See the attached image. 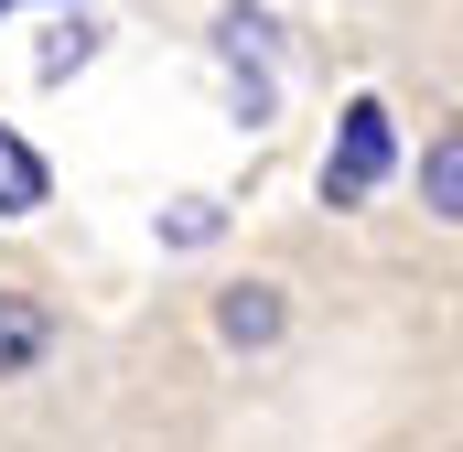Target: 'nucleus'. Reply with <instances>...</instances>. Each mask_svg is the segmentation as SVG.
Segmentation results:
<instances>
[{"instance_id":"f257e3e1","label":"nucleus","mask_w":463,"mask_h":452,"mask_svg":"<svg viewBox=\"0 0 463 452\" xmlns=\"http://www.w3.org/2000/svg\"><path fill=\"white\" fill-rule=\"evenodd\" d=\"M388 151H399V140H388V108L355 98V108H345V140H335V162H324V205H366V194L388 184Z\"/></svg>"},{"instance_id":"f03ea898","label":"nucleus","mask_w":463,"mask_h":452,"mask_svg":"<svg viewBox=\"0 0 463 452\" xmlns=\"http://www.w3.org/2000/svg\"><path fill=\"white\" fill-rule=\"evenodd\" d=\"M54 344L43 324V302H22V291H0V377H33V355Z\"/></svg>"},{"instance_id":"7ed1b4c3","label":"nucleus","mask_w":463,"mask_h":452,"mask_svg":"<svg viewBox=\"0 0 463 452\" xmlns=\"http://www.w3.org/2000/svg\"><path fill=\"white\" fill-rule=\"evenodd\" d=\"M216 334L227 344H269L280 334V291H269V280H237L227 302H216Z\"/></svg>"},{"instance_id":"20e7f679","label":"nucleus","mask_w":463,"mask_h":452,"mask_svg":"<svg viewBox=\"0 0 463 452\" xmlns=\"http://www.w3.org/2000/svg\"><path fill=\"white\" fill-rule=\"evenodd\" d=\"M33 205H43V162L22 129H0V216H33Z\"/></svg>"},{"instance_id":"39448f33","label":"nucleus","mask_w":463,"mask_h":452,"mask_svg":"<svg viewBox=\"0 0 463 452\" xmlns=\"http://www.w3.org/2000/svg\"><path fill=\"white\" fill-rule=\"evenodd\" d=\"M420 184H431V216H453V194H463V140H431V173H420Z\"/></svg>"},{"instance_id":"423d86ee","label":"nucleus","mask_w":463,"mask_h":452,"mask_svg":"<svg viewBox=\"0 0 463 452\" xmlns=\"http://www.w3.org/2000/svg\"><path fill=\"white\" fill-rule=\"evenodd\" d=\"M0 11H11V0H0ZM65 11H87V0H65Z\"/></svg>"}]
</instances>
